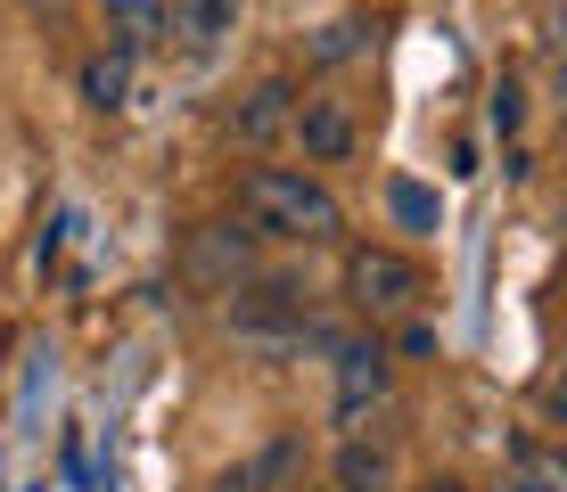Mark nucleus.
Listing matches in <instances>:
<instances>
[{
	"label": "nucleus",
	"instance_id": "7ed1b4c3",
	"mask_svg": "<svg viewBox=\"0 0 567 492\" xmlns=\"http://www.w3.org/2000/svg\"><path fill=\"white\" fill-rule=\"evenodd\" d=\"M379 402H386V353H379V337L338 345V419L354 427L362 410H379Z\"/></svg>",
	"mask_w": 567,
	"mask_h": 492
},
{
	"label": "nucleus",
	"instance_id": "f8f14e48",
	"mask_svg": "<svg viewBox=\"0 0 567 492\" xmlns=\"http://www.w3.org/2000/svg\"><path fill=\"white\" fill-rule=\"evenodd\" d=\"M354 33H362V25H329L321 42H312V57H321V66H338V57H354Z\"/></svg>",
	"mask_w": 567,
	"mask_h": 492
},
{
	"label": "nucleus",
	"instance_id": "f03ea898",
	"mask_svg": "<svg viewBox=\"0 0 567 492\" xmlns=\"http://www.w3.org/2000/svg\"><path fill=\"white\" fill-rule=\"evenodd\" d=\"M346 304L362 321H403V312L427 304V271L395 247H354L346 254Z\"/></svg>",
	"mask_w": 567,
	"mask_h": 492
},
{
	"label": "nucleus",
	"instance_id": "9b49d317",
	"mask_svg": "<svg viewBox=\"0 0 567 492\" xmlns=\"http://www.w3.org/2000/svg\"><path fill=\"white\" fill-rule=\"evenodd\" d=\"M386 206H395V222H403V230H436V222H444L436 189H420V181H395V189H386Z\"/></svg>",
	"mask_w": 567,
	"mask_h": 492
},
{
	"label": "nucleus",
	"instance_id": "f257e3e1",
	"mask_svg": "<svg viewBox=\"0 0 567 492\" xmlns=\"http://www.w3.org/2000/svg\"><path fill=\"white\" fill-rule=\"evenodd\" d=\"M239 206H247V222H256L264 239H288V247H329L346 230L338 197L321 181H305V172H288V165H256L239 181Z\"/></svg>",
	"mask_w": 567,
	"mask_h": 492
},
{
	"label": "nucleus",
	"instance_id": "0eeeda50",
	"mask_svg": "<svg viewBox=\"0 0 567 492\" xmlns=\"http://www.w3.org/2000/svg\"><path fill=\"white\" fill-rule=\"evenodd\" d=\"M83 98H91V107H100V115H115V107H124V98H132V57L100 42V50L83 57Z\"/></svg>",
	"mask_w": 567,
	"mask_h": 492
},
{
	"label": "nucleus",
	"instance_id": "20e7f679",
	"mask_svg": "<svg viewBox=\"0 0 567 492\" xmlns=\"http://www.w3.org/2000/svg\"><path fill=\"white\" fill-rule=\"evenodd\" d=\"M100 33H107V50L148 57L165 42V0H100Z\"/></svg>",
	"mask_w": 567,
	"mask_h": 492
},
{
	"label": "nucleus",
	"instance_id": "9d476101",
	"mask_svg": "<svg viewBox=\"0 0 567 492\" xmlns=\"http://www.w3.org/2000/svg\"><path fill=\"white\" fill-rule=\"evenodd\" d=\"M297 140H305L312 156H329V165H338V156L354 148V124H346L338 107H305V115H297Z\"/></svg>",
	"mask_w": 567,
	"mask_h": 492
},
{
	"label": "nucleus",
	"instance_id": "423d86ee",
	"mask_svg": "<svg viewBox=\"0 0 567 492\" xmlns=\"http://www.w3.org/2000/svg\"><path fill=\"white\" fill-rule=\"evenodd\" d=\"M288 98H297L288 83H264V91H256V98L239 107V140H247V148H271V140L288 132V124H297V107H288Z\"/></svg>",
	"mask_w": 567,
	"mask_h": 492
},
{
	"label": "nucleus",
	"instance_id": "ddd939ff",
	"mask_svg": "<svg viewBox=\"0 0 567 492\" xmlns=\"http://www.w3.org/2000/svg\"><path fill=\"white\" fill-rule=\"evenodd\" d=\"M494 124H502V132H518V83H502V91H494Z\"/></svg>",
	"mask_w": 567,
	"mask_h": 492
},
{
	"label": "nucleus",
	"instance_id": "2eb2a0df",
	"mask_svg": "<svg viewBox=\"0 0 567 492\" xmlns=\"http://www.w3.org/2000/svg\"><path fill=\"white\" fill-rule=\"evenodd\" d=\"M420 492H468V484H461V477H427Z\"/></svg>",
	"mask_w": 567,
	"mask_h": 492
},
{
	"label": "nucleus",
	"instance_id": "6e6552de",
	"mask_svg": "<svg viewBox=\"0 0 567 492\" xmlns=\"http://www.w3.org/2000/svg\"><path fill=\"white\" fill-rule=\"evenodd\" d=\"M502 492H567V460H559V451H543V443H518Z\"/></svg>",
	"mask_w": 567,
	"mask_h": 492
},
{
	"label": "nucleus",
	"instance_id": "39448f33",
	"mask_svg": "<svg viewBox=\"0 0 567 492\" xmlns=\"http://www.w3.org/2000/svg\"><path fill=\"white\" fill-rule=\"evenodd\" d=\"M247 0H165V33H182L189 50H214L230 25H239Z\"/></svg>",
	"mask_w": 567,
	"mask_h": 492
},
{
	"label": "nucleus",
	"instance_id": "1a4fd4ad",
	"mask_svg": "<svg viewBox=\"0 0 567 492\" xmlns=\"http://www.w3.org/2000/svg\"><path fill=\"white\" fill-rule=\"evenodd\" d=\"M329 477H338V492H386V477H395V460H386L379 443H346L338 451V468H329Z\"/></svg>",
	"mask_w": 567,
	"mask_h": 492
},
{
	"label": "nucleus",
	"instance_id": "4468645a",
	"mask_svg": "<svg viewBox=\"0 0 567 492\" xmlns=\"http://www.w3.org/2000/svg\"><path fill=\"white\" fill-rule=\"evenodd\" d=\"M25 9H33V17H50V25H58V17H66L74 0H25Z\"/></svg>",
	"mask_w": 567,
	"mask_h": 492
}]
</instances>
